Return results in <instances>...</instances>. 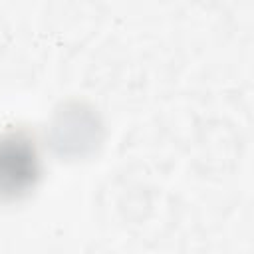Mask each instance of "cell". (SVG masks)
Segmentation results:
<instances>
[{
    "instance_id": "obj_1",
    "label": "cell",
    "mask_w": 254,
    "mask_h": 254,
    "mask_svg": "<svg viewBox=\"0 0 254 254\" xmlns=\"http://www.w3.org/2000/svg\"><path fill=\"white\" fill-rule=\"evenodd\" d=\"M40 177V159L26 133L0 135V200H16L28 194Z\"/></svg>"
}]
</instances>
